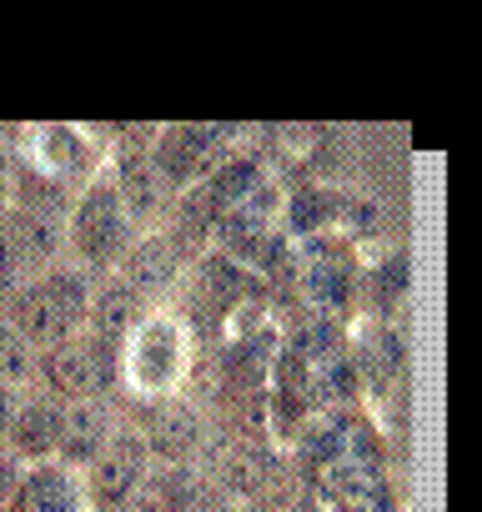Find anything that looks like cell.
I'll return each mask as SVG.
<instances>
[{
	"label": "cell",
	"mask_w": 482,
	"mask_h": 512,
	"mask_svg": "<svg viewBox=\"0 0 482 512\" xmlns=\"http://www.w3.org/2000/svg\"><path fill=\"white\" fill-rule=\"evenodd\" d=\"M186 367H191V327L166 302L146 307V317L116 347V387H126L136 402L181 392Z\"/></svg>",
	"instance_id": "6da1fadb"
},
{
	"label": "cell",
	"mask_w": 482,
	"mask_h": 512,
	"mask_svg": "<svg viewBox=\"0 0 482 512\" xmlns=\"http://www.w3.org/2000/svg\"><path fill=\"white\" fill-rule=\"evenodd\" d=\"M61 236H66V251H71V262L91 277V272H116L121 262V251L131 246L136 236V221L116 191V181L101 171L91 176L71 206H66V221H61Z\"/></svg>",
	"instance_id": "7a4b0ae2"
},
{
	"label": "cell",
	"mask_w": 482,
	"mask_h": 512,
	"mask_svg": "<svg viewBox=\"0 0 482 512\" xmlns=\"http://www.w3.org/2000/svg\"><path fill=\"white\" fill-rule=\"evenodd\" d=\"M86 312H91V277L81 267H46L11 297L6 322L36 352H46V347L86 332Z\"/></svg>",
	"instance_id": "3957f363"
},
{
	"label": "cell",
	"mask_w": 482,
	"mask_h": 512,
	"mask_svg": "<svg viewBox=\"0 0 482 512\" xmlns=\"http://www.w3.org/2000/svg\"><path fill=\"white\" fill-rule=\"evenodd\" d=\"M36 377L61 402L106 397L116 387V347L101 342V337H91V332H76V337L36 352Z\"/></svg>",
	"instance_id": "277c9868"
},
{
	"label": "cell",
	"mask_w": 482,
	"mask_h": 512,
	"mask_svg": "<svg viewBox=\"0 0 482 512\" xmlns=\"http://www.w3.org/2000/svg\"><path fill=\"white\" fill-rule=\"evenodd\" d=\"M136 432H141V442L156 462H196L201 447H206V422L181 392L146 397L141 417H136Z\"/></svg>",
	"instance_id": "5b68a950"
},
{
	"label": "cell",
	"mask_w": 482,
	"mask_h": 512,
	"mask_svg": "<svg viewBox=\"0 0 482 512\" xmlns=\"http://www.w3.org/2000/svg\"><path fill=\"white\" fill-rule=\"evenodd\" d=\"M151 452H146V442H141V432L136 427H116L111 432V442L96 452V462L86 467V492H91V507H101V512H121L126 507V497L141 487V477L151 472Z\"/></svg>",
	"instance_id": "8992f818"
},
{
	"label": "cell",
	"mask_w": 482,
	"mask_h": 512,
	"mask_svg": "<svg viewBox=\"0 0 482 512\" xmlns=\"http://www.w3.org/2000/svg\"><path fill=\"white\" fill-rule=\"evenodd\" d=\"M0 512H96V507H91L81 467H71L61 457H41V462H26L11 502Z\"/></svg>",
	"instance_id": "52a82bcc"
},
{
	"label": "cell",
	"mask_w": 482,
	"mask_h": 512,
	"mask_svg": "<svg viewBox=\"0 0 482 512\" xmlns=\"http://www.w3.org/2000/svg\"><path fill=\"white\" fill-rule=\"evenodd\" d=\"M116 277L141 292L146 302H161L176 277H181V246L161 231H146V236H131V246L121 251V262H116Z\"/></svg>",
	"instance_id": "ba28073f"
},
{
	"label": "cell",
	"mask_w": 482,
	"mask_h": 512,
	"mask_svg": "<svg viewBox=\"0 0 482 512\" xmlns=\"http://www.w3.org/2000/svg\"><path fill=\"white\" fill-rule=\"evenodd\" d=\"M0 246H6L16 262L36 277V272L56 267L66 236H61V221L56 216H41L31 206H6V201H0Z\"/></svg>",
	"instance_id": "9c48e42d"
},
{
	"label": "cell",
	"mask_w": 482,
	"mask_h": 512,
	"mask_svg": "<svg viewBox=\"0 0 482 512\" xmlns=\"http://www.w3.org/2000/svg\"><path fill=\"white\" fill-rule=\"evenodd\" d=\"M121 427V417L111 412L106 397H81V402H61V437H56V457L71 467H91L96 452L111 442V432Z\"/></svg>",
	"instance_id": "30bf717a"
},
{
	"label": "cell",
	"mask_w": 482,
	"mask_h": 512,
	"mask_svg": "<svg viewBox=\"0 0 482 512\" xmlns=\"http://www.w3.org/2000/svg\"><path fill=\"white\" fill-rule=\"evenodd\" d=\"M26 171L56 181V186H76L91 176V141H81L76 131H61V126H46V131H31L26 136Z\"/></svg>",
	"instance_id": "8fae6325"
},
{
	"label": "cell",
	"mask_w": 482,
	"mask_h": 512,
	"mask_svg": "<svg viewBox=\"0 0 482 512\" xmlns=\"http://www.w3.org/2000/svg\"><path fill=\"white\" fill-rule=\"evenodd\" d=\"M201 487L206 482L196 462H151V472L141 477V487L126 497L121 512H191Z\"/></svg>",
	"instance_id": "7c38bea8"
},
{
	"label": "cell",
	"mask_w": 482,
	"mask_h": 512,
	"mask_svg": "<svg viewBox=\"0 0 482 512\" xmlns=\"http://www.w3.org/2000/svg\"><path fill=\"white\" fill-rule=\"evenodd\" d=\"M106 176L116 181V191H121V201H126V211H131L136 226H146V221L161 216V206H166V186H171V181L161 176L156 156H146V151H121L116 166H111Z\"/></svg>",
	"instance_id": "4fadbf2b"
},
{
	"label": "cell",
	"mask_w": 482,
	"mask_h": 512,
	"mask_svg": "<svg viewBox=\"0 0 482 512\" xmlns=\"http://www.w3.org/2000/svg\"><path fill=\"white\" fill-rule=\"evenodd\" d=\"M56 437H61V397H51V392L21 397L16 422L6 432V447L21 462H41V457H56Z\"/></svg>",
	"instance_id": "5bb4252c"
},
{
	"label": "cell",
	"mask_w": 482,
	"mask_h": 512,
	"mask_svg": "<svg viewBox=\"0 0 482 512\" xmlns=\"http://www.w3.org/2000/svg\"><path fill=\"white\" fill-rule=\"evenodd\" d=\"M146 307H156V302H146L141 292H131L121 277H116V282H106V287H91L86 332H91V337H101V342H111V347H121V337L146 317Z\"/></svg>",
	"instance_id": "9a60e30c"
},
{
	"label": "cell",
	"mask_w": 482,
	"mask_h": 512,
	"mask_svg": "<svg viewBox=\"0 0 482 512\" xmlns=\"http://www.w3.org/2000/svg\"><path fill=\"white\" fill-rule=\"evenodd\" d=\"M36 377V347L0 317V382H11V387H26Z\"/></svg>",
	"instance_id": "2e32d148"
},
{
	"label": "cell",
	"mask_w": 482,
	"mask_h": 512,
	"mask_svg": "<svg viewBox=\"0 0 482 512\" xmlns=\"http://www.w3.org/2000/svg\"><path fill=\"white\" fill-rule=\"evenodd\" d=\"M26 282H31V272H26V267L16 262V256H11L6 246H0V317H6L11 297H16V292H21Z\"/></svg>",
	"instance_id": "e0dca14e"
},
{
	"label": "cell",
	"mask_w": 482,
	"mask_h": 512,
	"mask_svg": "<svg viewBox=\"0 0 482 512\" xmlns=\"http://www.w3.org/2000/svg\"><path fill=\"white\" fill-rule=\"evenodd\" d=\"M21 472H26V462L6 447V442H0V507H6L11 502V492H16V482H21Z\"/></svg>",
	"instance_id": "ac0fdd59"
},
{
	"label": "cell",
	"mask_w": 482,
	"mask_h": 512,
	"mask_svg": "<svg viewBox=\"0 0 482 512\" xmlns=\"http://www.w3.org/2000/svg\"><path fill=\"white\" fill-rule=\"evenodd\" d=\"M21 397H26V387L0 382V442H6V432H11V422H16V407H21Z\"/></svg>",
	"instance_id": "d6986e66"
},
{
	"label": "cell",
	"mask_w": 482,
	"mask_h": 512,
	"mask_svg": "<svg viewBox=\"0 0 482 512\" xmlns=\"http://www.w3.org/2000/svg\"><path fill=\"white\" fill-rule=\"evenodd\" d=\"M191 512H247V507L236 502V492H206V487H201V497H196Z\"/></svg>",
	"instance_id": "ffe728a7"
},
{
	"label": "cell",
	"mask_w": 482,
	"mask_h": 512,
	"mask_svg": "<svg viewBox=\"0 0 482 512\" xmlns=\"http://www.w3.org/2000/svg\"><path fill=\"white\" fill-rule=\"evenodd\" d=\"M6 181H11V151L0 146V191H6Z\"/></svg>",
	"instance_id": "44dd1931"
}]
</instances>
